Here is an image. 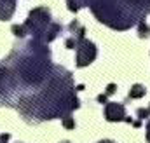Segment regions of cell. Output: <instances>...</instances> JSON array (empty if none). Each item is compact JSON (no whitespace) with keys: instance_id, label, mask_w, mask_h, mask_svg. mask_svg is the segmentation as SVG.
<instances>
[{"instance_id":"cell-1","label":"cell","mask_w":150,"mask_h":143,"mask_svg":"<svg viewBox=\"0 0 150 143\" xmlns=\"http://www.w3.org/2000/svg\"><path fill=\"white\" fill-rule=\"evenodd\" d=\"M49 25H51V11L47 7H37V9H33L30 12L26 23L23 26L26 28V33L40 35Z\"/></svg>"},{"instance_id":"cell-2","label":"cell","mask_w":150,"mask_h":143,"mask_svg":"<svg viewBox=\"0 0 150 143\" xmlns=\"http://www.w3.org/2000/svg\"><path fill=\"white\" fill-rule=\"evenodd\" d=\"M75 49H77V67L79 68H84V67H87L89 63L94 61V58H96V45L93 42L82 38Z\"/></svg>"},{"instance_id":"cell-3","label":"cell","mask_w":150,"mask_h":143,"mask_svg":"<svg viewBox=\"0 0 150 143\" xmlns=\"http://www.w3.org/2000/svg\"><path fill=\"white\" fill-rule=\"evenodd\" d=\"M105 117L110 122H119L126 119V108L120 103H107L105 107Z\"/></svg>"},{"instance_id":"cell-4","label":"cell","mask_w":150,"mask_h":143,"mask_svg":"<svg viewBox=\"0 0 150 143\" xmlns=\"http://www.w3.org/2000/svg\"><path fill=\"white\" fill-rule=\"evenodd\" d=\"M16 0H0V19L7 21L14 12Z\"/></svg>"},{"instance_id":"cell-5","label":"cell","mask_w":150,"mask_h":143,"mask_svg":"<svg viewBox=\"0 0 150 143\" xmlns=\"http://www.w3.org/2000/svg\"><path fill=\"white\" fill-rule=\"evenodd\" d=\"M145 94H147V89H145V86H142V84H134V86L129 89V98H131V100L143 98Z\"/></svg>"},{"instance_id":"cell-6","label":"cell","mask_w":150,"mask_h":143,"mask_svg":"<svg viewBox=\"0 0 150 143\" xmlns=\"http://www.w3.org/2000/svg\"><path fill=\"white\" fill-rule=\"evenodd\" d=\"M138 33H140L142 38H147L150 35V26L145 23V19H140L138 21Z\"/></svg>"},{"instance_id":"cell-7","label":"cell","mask_w":150,"mask_h":143,"mask_svg":"<svg viewBox=\"0 0 150 143\" xmlns=\"http://www.w3.org/2000/svg\"><path fill=\"white\" fill-rule=\"evenodd\" d=\"M12 33L16 37H19V38H23V37L26 35V28L21 26V25H12Z\"/></svg>"},{"instance_id":"cell-8","label":"cell","mask_w":150,"mask_h":143,"mask_svg":"<svg viewBox=\"0 0 150 143\" xmlns=\"http://www.w3.org/2000/svg\"><path fill=\"white\" fill-rule=\"evenodd\" d=\"M63 126H65L67 129H74V127H75V120H74V117H70V115L63 117Z\"/></svg>"},{"instance_id":"cell-9","label":"cell","mask_w":150,"mask_h":143,"mask_svg":"<svg viewBox=\"0 0 150 143\" xmlns=\"http://www.w3.org/2000/svg\"><path fill=\"white\" fill-rule=\"evenodd\" d=\"M138 117L140 119H149V115H150V112H149V108H138Z\"/></svg>"},{"instance_id":"cell-10","label":"cell","mask_w":150,"mask_h":143,"mask_svg":"<svg viewBox=\"0 0 150 143\" xmlns=\"http://www.w3.org/2000/svg\"><path fill=\"white\" fill-rule=\"evenodd\" d=\"M115 91H117V86H115V84H108V86H107V93H105V94L108 96V94H113Z\"/></svg>"},{"instance_id":"cell-11","label":"cell","mask_w":150,"mask_h":143,"mask_svg":"<svg viewBox=\"0 0 150 143\" xmlns=\"http://www.w3.org/2000/svg\"><path fill=\"white\" fill-rule=\"evenodd\" d=\"M98 103L107 105V94H98Z\"/></svg>"},{"instance_id":"cell-12","label":"cell","mask_w":150,"mask_h":143,"mask_svg":"<svg viewBox=\"0 0 150 143\" xmlns=\"http://www.w3.org/2000/svg\"><path fill=\"white\" fill-rule=\"evenodd\" d=\"M7 142H9V135H7V133L0 135V143H7Z\"/></svg>"},{"instance_id":"cell-13","label":"cell","mask_w":150,"mask_h":143,"mask_svg":"<svg viewBox=\"0 0 150 143\" xmlns=\"http://www.w3.org/2000/svg\"><path fill=\"white\" fill-rule=\"evenodd\" d=\"M147 140L150 142V122H149V126H147Z\"/></svg>"},{"instance_id":"cell-14","label":"cell","mask_w":150,"mask_h":143,"mask_svg":"<svg viewBox=\"0 0 150 143\" xmlns=\"http://www.w3.org/2000/svg\"><path fill=\"white\" fill-rule=\"evenodd\" d=\"M133 126H134V127H140V126H142V122H140V120H134V122H133Z\"/></svg>"},{"instance_id":"cell-15","label":"cell","mask_w":150,"mask_h":143,"mask_svg":"<svg viewBox=\"0 0 150 143\" xmlns=\"http://www.w3.org/2000/svg\"><path fill=\"white\" fill-rule=\"evenodd\" d=\"M75 91H84V86H82V84H80V86H77V87H75Z\"/></svg>"},{"instance_id":"cell-16","label":"cell","mask_w":150,"mask_h":143,"mask_svg":"<svg viewBox=\"0 0 150 143\" xmlns=\"http://www.w3.org/2000/svg\"><path fill=\"white\" fill-rule=\"evenodd\" d=\"M100 143H113L112 140H105V142H100Z\"/></svg>"},{"instance_id":"cell-17","label":"cell","mask_w":150,"mask_h":143,"mask_svg":"<svg viewBox=\"0 0 150 143\" xmlns=\"http://www.w3.org/2000/svg\"><path fill=\"white\" fill-rule=\"evenodd\" d=\"M63 143H70V142H63Z\"/></svg>"},{"instance_id":"cell-18","label":"cell","mask_w":150,"mask_h":143,"mask_svg":"<svg viewBox=\"0 0 150 143\" xmlns=\"http://www.w3.org/2000/svg\"><path fill=\"white\" fill-rule=\"evenodd\" d=\"M149 112H150V107H149Z\"/></svg>"}]
</instances>
